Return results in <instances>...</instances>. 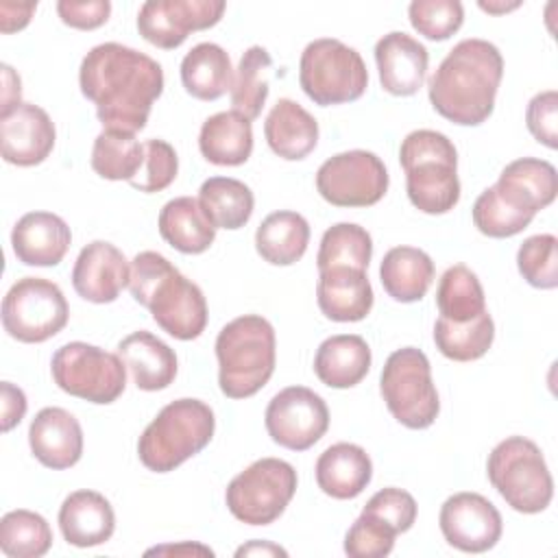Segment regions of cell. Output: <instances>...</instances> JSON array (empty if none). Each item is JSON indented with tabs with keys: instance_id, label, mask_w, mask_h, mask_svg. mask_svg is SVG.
I'll use <instances>...</instances> for the list:
<instances>
[{
	"instance_id": "cell-44",
	"label": "cell",
	"mask_w": 558,
	"mask_h": 558,
	"mask_svg": "<svg viewBox=\"0 0 558 558\" xmlns=\"http://www.w3.org/2000/svg\"><path fill=\"white\" fill-rule=\"evenodd\" d=\"M179 172V157L174 148L163 140H146L144 142V166L131 179V187L153 194L166 190Z\"/></svg>"
},
{
	"instance_id": "cell-16",
	"label": "cell",
	"mask_w": 558,
	"mask_h": 558,
	"mask_svg": "<svg viewBox=\"0 0 558 558\" xmlns=\"http://www.w3.org/2000/svg\"><path fill=\"white\" fill-rule=\"evenodd\" d=\"M445 541L466 554H482L501 538L504 521L493 501L480 493H456L445 499L438 514Z\"/></svg>"
},
{
	"instance_id": "cell-26",
	"label": "cell",
	"mask_w": 558,
	"mask_h": 558,
	"mask_svg": "<svg viewBox=\"0 0 558 558\" xmlns=\"http://www.w3.org/2000/svg\"><path fill=\"white\" fill-rule=\"evenodd\" d=\"M316 484L333 499H355L373 480L368 453L353 442H336L316 460Z\"/></svg>"
},
{
	"instance_id": "cell-50",
	"label": "cell",
	"mask_w": 558,
	"mask_h": 558,
	"mask_svg": "<svg viewBox=\"0 0 558 558\" xmlns=\"http://www.w3.org/2000/svg\"><path fill=\"white\" fill-rule=\"evenodd\" d=\"M37 2H0V31L2 33H15L22 31L31 15L35 13Z\"/></svg>"
},
{
	"instance_id": "cell-36",
	"label": "cell",
	"mask_w": 558,
	"mask_h": 558,
	"mask_svg": "<svg viewBox=\"0 0 558 558\" xmlns=\"http://www.w3.org/2000/svg\"><path fill=\"white\" fill-rule=\"evenodd\" d=\"M436 305L440 318L466 323L486 312V296L477 275L464 264L449 266L436 288Z\"/></svg>"
},
{
	"instance_id": "cell-7",
	"label": "cell",
	"mask_w": 558,
	"mask_h": 558,
	"mask_svg": "<svg viewBox=\"0 0 558 558\" xmlns=\"http://www.w3.org/2000/svg\"><path fill=\"white\" fill-rule=\"evenodd\" d=\"M488 482L504 501L523 514L543 512L554 497V480L538 445L525 436H508L488 453Z\"/></svg>"
},
{
	"instance_id": "cell-12",
	"label": "cell",
	"mask_w": 558,
	"mask_h": 558,
	"mask_svg": "<svg viewBox=\"0 0 558 558\" xmlns=\"http://www.w3.org/2000/svg\"><path fill=\"white\" fill-rule=\"evenodd\" d=\"M70 318L61 288L44 277L17 279L2 299L4 331L26 344H39L57 336Z\"/></svg>"
},
{
	"instance_id": "cell-19",
	"label": "cell",
	"mask_w": 558,
	"mask_h": 558,
	"mask_svg": "<svg viewBox=\"0 0 558 558\" xmlns=\"http://www.w3.org/2000/svg\"><path fill=\"white\" fill-rule=\"evenodd\" d=\"M375 61L384 92L412 96L425 83L429 52L412 35L392 31L375 44Z\"/></svg>"
},
{
	"instance_id": "cell-47",
	"label": "cell",
	"mask_w": 558,
	"mask_h": 558,
	"mask_svg": "<svg viewBox=\"0 0 558 558\" xmlns=\"http://www.w3.org/2000/svg\"><path fill=\"white\" fill-rule=\"evenodd\" d=\"M525 124L536 142L545 144L551 150L558 146V94H556V89L541 92L527 102Z\"/></svg>"
},
{
	"instance_id": "cell-13",
	"label": "cell",
	"mask_w": 558,
	"mask_h": 558,
	"mask_svg": "<svg viewBox=\"0 0 558 558\" xmlns=\"http://www.w3.org/2000/svg\"><path fill=\"white\" fill-rule=\"evenodd\" d=\"M388 170L371 150H344L316 172L318 194L333 207H371L388 192Z\"/></svg>"
},
{
	"instance_id": "cell-22",
	"label": "cell",
	"mask_w": 558,
	"mask_h": 558,
	"mask_svg": "<svg viewBox=\"0 0 558 558\" xmlns=\"http://www.w3.org/2000/svg\"><path fill=\"white\" fill-rule=\"evenodd\" d=\"M316 301L329 320L357 323L371 314L375 294L366 270L333 266L318 270Z\"/></svg>"
},
{
	"instance_id": "cell-9",
	"label": "cell",
	"mask_w": 558,
	"mask_h": 558,
	"mask_svg": "<svg viewBox=\"0 0 558 558\" xmlns=\"http://www.w3.org/2000/svg\"><path fill=\"white\" fill-rule=\"evenodd\" d=\"M379 392L390 414L408 429H427L440 412L429 360L416 347H403L388 355L379 377Z\"/></svg>"
},
{
	"instance_id": "cell-28",
	"label": "cell",
	"mask_w": 558,
	"mask_h": 558,
	"mask_svg": "<svg viewBox=\"0 0 558 558\" xmlns=\"http://www.w3.org/2000/svg\"><path fill=\"white\" fill-rule=\"evenodd\" d=\"M371 347L357 333H338L320 342L314 355V373L329 388H353L371 371Z\"/></svg>"
},
{
	"instance_id": "cell-11",
	"label": "cell",
	"mask_w": 558,
	"mask_h": 558,
	"mask_svg": "<svg viewBox=\"0 0 558 558\" xmlns=\"http://www.w3.org/2000/svg\"><path fill=\"white\" fill-rule=\"evenodd\" d=\"M50 373L63 392L98 405L113 403L126 386V366L118 353L78 340L54 351Z\"/></svg>"
},
{
	"instance_id": "cell-53",
	"label": "cell",
	"mask_w": 558,
	"mask_h": 558,
	"mask_svg": "<svg viewBox=\"0 0 558 558\" xmlns=\"http://www.w3.org/2000/svg\"><path fill=\"white\" fill-rule=\"evenodd\" d=\"M166 551H172V554H194V551H198V554H214L209 547H203V545H190V543H185V545H166V547H155V549H148L146 554H166Z\"/></svg>"
},
{
	"instance_id": "cell-25",
	"label": "cell",
	"mask_w": 558,
	"mask_h": 558,
	"mask_svg": "<svg viewBox=\"0 0 558 558\" xmlns=\"http://www.w3.org/2000/svg\"><path fill=\"white\" fill-rule=\"evenodd\" d=\"M118 355L122 357L126 371L133 377V384L140 390H163L177 377V353L146 329L122 338L118 342Z\"/></svg>"
},
{
	"instance_id": "cell-27",
	"label": "cell",
	"mask_w": 558,
	"mask_h": 558,
	"mask_svg": "<svg viewBox=\"0 0 558 558\" xmlns=\"http://www.w3.org/2000/svg\"><path fill=\"white\" fill-rule=\"evenodd\" d=\"M264 135L270 150L286 159H305L318 144V122L290 98H279L264 122Z\"/></svg>"
},
{
	"instance_id": "cell-51",
	"label": "cell",
	"mask_w": 558,
	"mask_h": 558,
	"mask_svg": "<svg viewBox=\"0 0 558 558\" xmlns=\"http://www.w3.org/2000/svg\"><path fill=\"white\" fill-rule=\"evenodd\" d=\"M22 81L13 72L11 65L2 63V105H0V116L9 113L13 107H17L22 100Z\"/></svg>"
},
{
	"instance_id": "cell-38",
	"label": "cell",
	"mask_w": 558,
	"mask_h": 558,
	"mask_svg": "<svg viewBox=\"0 0 558 558\" xmlns=\"http://www.w3.org/2000/svg\"><path fill=\"white\" fill-rule=\"evenodd\" d=\"M144 166V144L135 133L105 129L92 148V168L107 181H131Z\"/></svg>"
},
{
	"instance_id": "cell-43",
	"label": "cell",
	"mask_w": 558,
	"mask_h": 558,
	"mask_svg": "<svg viewBox=\"0 0 558 558\" xmlns=\"http://www.w3.org/2000/svg\"><path fill=\"white\" fill-rule=\"evenodd\" d=\"M412 28L432 41H445L460 31L464 7L458 0H414L408 7Z\"/></svg>"
},
{
	"instance_id": "cell-34",
	"label": "cell",
	"mask_w": 558,
	"mask_h": 558,
	"mask_svg": "<svg viewBox=\"0 0 558 558\" xmlns=\"http://www.w3.org/2000/svg\"><path fill=\"white\" fill-rule=\"evenodd\" d=\"M198 203L216 229L235 231L251 220L255 196L240 179L209 177L198 190Z\"/></svg>"
},
{
	"instance_id": "cell-3",
	"label": "cell",
	"mask_w": 558,
	"mask_h": 558,
	"mask_svg": "<svg viewBox=\"0 0 558 558\" xmlns=\"http://www.w3.org/2000/svg\"><path fill=\"white\" fill-rule=\"evenodd\" d=\"M131 296L177 340H194L207 327L203 290L183 277L161 253L142 251L131 262Z\"/></svg>"
},
{
	"instance_id": "cell-30",
	"label": "cell",
	"mask_w": 558,
	"mask_h": 558,
	"mask_svg": "<svg viewBox=\"0 0 558 558\" xmlns=\"http://www.w3.org/2000/svg\"><path fill=\"white\" fill-rule=\"evenodd\" d=\"M157 227L161 238L185 255L205 253L216 240V227L194 196H177L168 201L159 211Z\"/></svg>"
},
{
	"instance_id": "cell-14",
	"label": "cell",
	"mask_w": 558,
	"mask_h": 558,
	"mask_svg": "<svg viewBox=\"0 0 558 558\" xmlns=\"http://www.w3.org/2000/svg\"><path fill=\"white\" fill-rule=\"evenodd\" d=\"M266 432L279 447L305 451L314 447L329 427V410L320 395L305 386L279 390L264 414Z\"/></svg>"
},
{
	"instance_id": "cell-48",
	"label": "cell",
	"mask_w": 558,
	"mask_h": 558,
	"mask_svg": "<svg viewBox=\"0 0 558 558\" xmlns=\"http://www.w3.org/2000/svg\"><path fill=\"white\" fill-rule=\"evenodd\" d=\"M57 13L61 22L76 31H94L109 20L111 2L109 0H59Z\"/></svg>"
},
{
	"instance_id": "cell-15",
	"label": "cell",
	"mask_w": 558,
	"mask_h": 558,
	"mask_svg": "<svg viewBox=\"0 0 558 558\" xmlns=\"http://www.w3.org/2000/svg\"><path fill=\"white\" fill-rule=\"evenodd\" d=\"M227 4L222 0H148L140 7V35L163 50L179 48L190 33L216 26Z\"/></svg>"
},
{
	"instance_id": "cell-31",
	"label": "cell",
	"mask_w": 558,
	"mask_h": 558,
	"mask_svg": "<svg viewBox=\"0 0 558 558\" xmlns=\"http://www.w3.org/2000/svg\"><path fill=\"white\" fill-rule=\"evenodd\" d=\"M436 268L432 257L416 246H395L379 264V281L386 294L399 303L421 301L432 281Z\"/></svg>"
},
{
	"instance_id": "cell-2",
	"label": "cell",
	"mask_w": 558,
	"mask_h": 558,
	"mask_svg": "<svg viewBox=\"0 0 558 558\" xmlns=\"http://www.w3.org/2000/svg\"><path fill=\"white\" fill-rule=\"evenodd\" d=\"M504 76V57L486 39L458 41L429 76L427 96L436 113L460 126L486 122Z\"/></svg>"
},
{
	"instance_id": "cell-33",
	"label": "cell",
	"mask_w": 558,
	"mask_h": 558,
	"mask_svg": "<svg viewBox=\"0 0 558 558\" xmlns=\"http://www.w3.org/2000/svg\"><path fill=\"white\" fill-rule=\"evenodd\" d=\"M181 83L198 100H218L233 85V68L227 50L218 44H196L181 61Z\"/></svg>"
},
{
	"instance_id": "cell-5",
	"label": "cell",
	"mask_w": 558,
	"mask_h": 558,
	"mask_svg": "<svg viewBox=\"0 0 558 558\" xmlns=\"http://www.w3.org/2000/svg\"><path fill=\"white\" fill-rule=\"evenodd\" d=\"M399 163L405 170L408 198L418 211L438 216L458 205V150L445 133L432 129L408 133L399 148Z\"/></svg>"
},
{
	"instance_id": "cell-18",
	"label": "cell",
	"mask_w": 558,
	"mask_h": 558,
	"mask_svg": "<svg viewBox=\"0 0 558 558\" xmlns=\"http://www.w3.org/2000/svg\"><path fill=\"white\" fill-rule=\"evenodd\" d=\"M0 137L2 159L20 168H31L48 159L54 148L57 131L41 107L20 102L9 113L0 116Z\"/></svg>"
},
{
	"instance_id": "cell-49",
	"label": "cell",
	"mask_w": 558,
	"mask_h": 558,
	"mask_svg": "<svg viewBox=\"0 0 558 558\" xmlns=\"http://www.w3.org/2000/svg\"><path fill=\"white\" fill-rule=\"evenodd\" d=\"M2 397V432H11L26 414V395L22 388L13 386L11 381L0 384Z\"/></svg>"
},
{
	"instance_id": "cell-6",
	"label": "cell",
	"mask_w": 558,
	"mask_h": 558,
	"mask_svg": "<svg viewBox=\"0 0 558 558\" xmlns=\"http://www.w3.org/2000/svg\"><path fill=\"white\" fill-rule=\"evenodd\" d=\"M214 410L201 399H177L159 410L137 440L140 462L153 473H170L201 453L214 438Z\"/></svg>"
},
{
	"instance_id": "cell-45",
	"label": "cell",
	"mask_w": 558,
	"mask_h": 558,
	"mask_svg": "<svg viewBox=\"0 0 558 558\" xmlns=\"http://www.w3.org/2000/svg\"><path fill=\"white\" fill-rule=\"evenodd\" d=\"M397 532L371 514H360L344 536V554L351 558H384L395 547Z\"/></svg>"
},
{
	"instance_id": "cell-21",
	"label": "cell",
	"mask_w": 558,
	"mask_h": 558,
	"mask_svg": "<svg viewBox=\"0 0 558 558\" xmlns=\"http://www.w3.org/2000/svg\"><path fill=\"white\" fill-rule=\"evenodd\" d=\"M493 187L508 205L534 218L541 209L554 203L558 194V174L545 159L521 157L501 170Z\"/></svg>"
},
{
	"instance_id": "cell-40",
	"label": "cell",
	"mask_w": 558,
	"mask_h": 558,
	"mask_svg": "<svg viewBox=\"0 0 558 558\" xmlns=\"http://www.w3.org/2000/svg\"><path fill=\"white\" fill-rule=\"evenodd\" d=\"M373 257L371 233L355 222H338L329 227L318 246L316 266L318 270L333 266H351L366 270Z\"/></svg>"
},
{
	"instance_id": "cell-39",
	"label": "cell",
	"mask_w": 558,
	"mask_h": 558,
	"mask_svg": "<svg viewBox=\"0 0 558 558\" xmlns=\"http://www.w3.org/2000/svg\"><path fill=\"white\" fill-rule=\"evenodd\" d=\"M52 545L48 521L33 510H11L0 519V549L9 558H39Z\"/></svg>"
},
{
	"instance_id": "cell-4",
	"label": "cell",
	"mask_w": 558,
	"mask_h": 558,
	"mask_svg": "<svg viewBox=\"0 0 558 558\" xmlns=\"http://www.w3.org/2000/svg\"><path fill=\"white\" fill-rule=\"evenodd\" d=\"M218 386L229 399L257 395L275 373L277 338L272 325L259 314L229 320L216 338Z\"/></svg>"
},
{
	"instance_id": "cell-23",
	"label": "cell",
	"mask_w": 558,
	"mask_h": 558,
	"mask_svg": "<svg viewBox=\"0 0 558 558\" xmlns=\"http://www.w3.org/2000/svg\"><path fill=\"white\" fill-rule=\"evenodd\" d=\"M70 244L72 231L68 222L52 211H28L11 231L13 253L26 266H57Z\"/></svg>"
},
{
	"instance_id": "cell-32",
	"label": "cell",
	"mask_w": 558,
	"mask_h": 558,
	"mask_svg": "<svg viewBox=\"0 0 558 558\" xmlns=\"http://www.w3.org/2000/svg\"><path fill=\"white\" fill-rule=\"evenodd\" d=\"M310 244L307 220L290 209L268 214L255 231L257 255L272 266L296 264Z\"/></svg>"
},
{
	"instance_id": "cell-52",
	"label": "cell",
	"mask_w": 558,
	"mask_h": 558,
	"mask_svg": "<svg viewBox=\"0 0 558 558\" xmlns=\"http://www.w3.org/2000/svg\"><path fill=\"white\" fill-rule=\"evenodd\" d=\"M251 554H266V556H288V551L286 549H281L279 545H272V543H266V541H253V543H248V545H242L238 551H235V556H251Z\"/></svg>"
},
{
	"instance_id": "cell-10",
	"label": "cell",
	"mask_w": 558,
	"mask_h": 558,
	"mask_svg": "<svg viewBox=\"0 0 558 558\" xmlns=\"http://www.w3.org/2000/svg\"><path fill=\"white\" fill-rule=\"evenodd\" d=\"M296 493V471L279 458H262L240 471L227 486L229 512L246 525H270Z\"/></svg>"
},
{
	"instance_id": "cell-24",
	"label": "cell",
	"mask_w": 558,
	"mask_h": 558,
	"mask_svg": "<svg viewBox=\"0 0 558 558\" xmlns=\"http://www.w3.org/2000/svg\"><path fill=\"white\" fill-rule=\"evenodd\" d=\"M59 530L74 547H96L113 536L116 514L105 495L74 490L59 508Z\"/></svg>"
},
{
	"instance_id": "cell-29",
	"label": "cell",
	"mask_w": 558,
	"mask_h": 558,
	"mask_svg": "<svg viewBox=\"0 0 558 558\" xmlns=\"http://www.w3.org/2000/svg\"><path fill=\"white\" fill-rule=\"evenodd\" d=\"M198 148L214 166H242L253 153V124L233 109L218 111L203 122Z\"/></svg>"
},
{
	"instance_id": "cell-42",
	"label": "cell",
	"mask_w": 558,
	"mask_h": 558,
	"mask_svg": "<svg viewBox=\"0 0 558 558\" xmlns=\"http://www.w3.org/2000/svg\"><path fill=\"white\" fill-rule=\"evenodd\" d=\"M471 216L477 231L488 238H512L527 229V225L534 220L532 216L508 205L493 185L475 198Z\"/></svg>"
},
{
	"instance_id": "cell-1",
	"label": "cell",
	"mask_w": 558,
	"mask_h": 558,
	"mask_svg": "<svg viewBox=\"0 0 558 558\" xmlns=\"http://www.w3.org/2000/svg\"><path fill=\"white\" fill-rule=\"evenodd\" d=\"M81 94L96 105L98 122L111 131L137 133L163 92L161 65L129 46H94L78 68Z\"/></svg>"
},
{
	"instance_id": "cell-35",
	"label": "cell",
	"mask_w": 558,
	"mask_h": 558,
	"mask_svg": "<svg viewBox=\"0 0 558 558\" xmlns=\"http://www.w3.org/2000/svg\"><path fill=\"white\" fill-rule=\"evenodd\" d=\"M493 340L495 323L488 310L466 323H451L447 318H438L434 325L436 349L453 362L480 360L482 355H486Z\"/></svg>"
},
{
	"instance_id": "cell-41",
	"label": "cell",
	"mask_w": 558,
	"mask_h": 558,
	"mask_svg": "<svg viewBox=\"0 0 558 558\" xmlns=\"http://www.w3.org/2000/svg\"><path fill=\"white\" fill-rule=\"evenodd\" d=\"M517 268L521 277L541 290L558 286V240L551 233H538L523 240L517 251Z\"/></svg>"
},
{
	"instance_id": "cell-37",
	"label": "cell",
	"mask_w": 558,
	"mask_h": 558,
	"mask_svg": "<svg viewBox=\"0 0 558 558\" xmlns=\"http://www.w3.org/2000/svg\"><path fill=\"white\" fill-rule=\"evenodd\" d=\"M270 68L272 59L266 48L262 46H251L242 57L233 74V85H231V105L233 111L242 113L248 120H255L268 98L270 89Z\"/></svg>"
},
{
	"instance_id": "cell-54",
	"label": "cell",
	"mask_w": 558,
	"mask_h": 558,
	"mask_svg": "<svg viewBox=\"0 0 558 558\" xmlns=\"http://www.w3.org/2000/svg\"><path fill=\"white\" fill-rule=\"evenodd\" d=\"M519 7V2H512V4H486V2H480V9H484V11H488V13H506V11H510V9H517Z\"/></svg>"
},
{
	"instance_id": "cell-8",
	"label": "cell",
	"mask_w": 558,
	"mask_h": 558,
	"mask_svg": "<svg viewBox=\"0 0 558 558\" xmlns=\"http://www.w3.org/2000/svg\"><path fill=\"white\" fill-rule=\"evenodd\" d=\"M299 83L305 96L320 107L344 105L362 98L368 87V70L355 48L323 37L310 41L301 52Z\"/></svg>"
},
{
	"instance_id": "cell-17",
	"label": "cell",
	"mask_w": 558,
	"mask_h": 558,
	"mask_svg": "<svg viewBox=\"0 0 558 558\" xmlns=\"http://www.w3.org/2000/svg\"><path fill=\"white\" fill-rule=\"evenodd\" d=\"M131 264L124 253L105 240H94L81 248L74 268L72 286L76 294L89 303H113L129 286Z\"/></svg>"
},
{
	"instance_id": "cell-20",
	"label": "cell",
	"mask_w": 558,
	"mask_h": 558,
	"mask_svg": "<svg viewBox=\"0 0 558 558\" xmlns=\"http://www.w3.org/2000/svg\"><path fill=\"white\" fill-rule=\"evenodd\" d=\"M33 456L52 471L74 466L83 456V429L74 414L63 408H44L28 427Z\"/></svg>"
},
{
	"instance_id": "cell-46",
	"label": "cell",
	"mask_w": 558,
	"mask_h": 558,
	"mask_svg": "<svg viewBox=\"0 0 558 558\" xmlns=\"http://www.w3.org/2000/svg\"><path fill=\"white\" fill-rule=\"evenodd\" d=\"M362 512L375 517L381 523H386L399 536V534L408 532L414 525V521H416V501L408 490L388 486V488L377 490L366 501Z\"/></svg>"
}]
</instances>
